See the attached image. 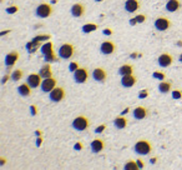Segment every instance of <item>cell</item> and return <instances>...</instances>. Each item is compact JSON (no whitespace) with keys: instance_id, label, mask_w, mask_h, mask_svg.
Here are the masks:
<instances>
[{"instance_id":"obj_1","label":"cell","mask_w":182,"mask_h":170,"mask_svg":"<svg viewBox=\"0 0 182 170\" xmlns=\"http://www.w3.org/2000/svg\"><path fill=\"white\" fill-rule=\"evenodd\" d=\"M135 153L138 155H148L152 152V144L148 140H138L136 141V144L134 145Z\"/></svg>"},{"instance_id":"obj_2","label":"cell","mask_w":182,"mask_h":170,"mask_svg":"<svg viewBox=\"0 0 182 170\" xmlns=\"http://www.w3.org/2000/svg\"><path fill=\"white\" fill-rule=\"evenodd\" d=\"M58 55H59L63 60H69V59H71L72 56L75 55V46H74L71 42H64V44L59 48Z\"/></svg>"},{"instance_id":"obj_3","label":"cell","mask_w":182,"mask_h":170,"mask_svg":"<svg viewBox=\"0 0 182 170\" xmlns=\"http://www.w3.org/2000/svg\"><path fill=\"white\" fill-rule=\"evenodd\" d=\"M71 125L76 131H85L89 129V126H90V120H89V118L85 115H79L72 120Z\"/></svg>"},{"instance_id":"obj_4","label":"cell","mask_w":182,"mask_h":170,"mask_svg":"<svg viewBox=\"0 0 182 170\" xmlns=\"http://www.w3.org/2000/svg\"><path fill=\"white\" fill-rule=\"evenodd\" d=\"M53 11H54V9H53V6H51V4L41 3V4H39V5H38V8H36L35 14H36V16H38V18L46 19V18H49V16L53 15Z\"/></svg>"},{"instance_id":"obj_5","label":"cell","mask_w":182,"mask_h":170,"mask_svg":"<svg viewBox=\"0 0 182 170\" xmlns=\"http://www.w3.org/2000/svg\"><path fill=\"white\" fill-rule=\"evenodd\" d=\"M65 96H66V93H65V89L61 86H56L49 93V99H50V101H53V103L63 101Z\"/></svg>"},{"instance_id":"obj_6","label":"cell","mask_w":182,"mask_h":170,"mask_svg":"<svg viewBox=\"0 0 182 170\" xmlns=\"http://www.w3.org/2000/svg\"><path fill=\"white\" fill-rule=\"evenodd\" d=\"M153 25H155V29L157 31H166V30H169L170 28L172 26V23H171V20L169 18L160 16V18H157L155 20Z\"/></svg>"},{"instance_id":"obj_7","label":"cell","mask_w":182,"mask_h":170,"mask_svg":"<svg viewBox=\"0 0 182 170\" xmlns=\"http://www.w3.org/2000/svg\"><path fill=\"white\" fill-rule=\"evenodd\" d=\"M116 51V44L111 40H105L100 44V53L102 55H112Z\"/></svg>"},{"instance_id":"obj_8","label":"cell","mask_w":182,"mask_h":170,"mask_svg":"<svg viewBox=\"0 0 182 170\" xmlns=\"http://www.w3.org/2000/svg\"><path fill=\"white\" fill-rule=\"evenodd\" d=\"M89 76H90V74H89V70L86 68H79L75 73H74V80L77 83V84H84L87 81Z\"/></svg>"},{"instance_id":"obj_9","label":"cell","mask_w":182,"mask_h":170,"mask_svg":"<svg viewBox=\"0 0 182 170\" xmlns=\"http://www.w3.org/2000/svg\"><path fill=\"white\" fill-rule=\"evenodd\" d=\"M56 84H58V80L54 76L46 78V79H43V83H41V85H40V89H41V91L43 93H50L53 89L56 88Z\"/></svg>"},{"instance_id":"obj_10","label":"cell","mask_w":182,"mask_h":170,"mask_svg":"<svg viewBox=\"0 0 182 170\" xmlns=\"http://www.w3.org/2000/svg\"><path fill=\"white\" fill-rule=\"evenodd\" d=\"M157 63L161 68H169L174 64V56L170 53H162L157 58Z\"/></svg>"},{"instance_id":"obj_11","label":"cell","mask_w":182,"mask_h":170,"mask_svg":"<svg viewBox=\"0 0 182 170\" xmlns=\"http://www.w3.org/2000/svg\"><path fill=\"white\" fill-rule=\"evenodd\" d=\"M26 83L30 85L32 89L35 88H39L41 83H43V78L39 73H31L30 75H27V79H26Z\"/></svg>"},{"instance_id":"obj_12","label":"cell","mask_w":182,"mask_h":170,"mask_svg":"<svg viewBox=\"0 0 182 170\" xmlns=\"http://www.w3.org/2000/svg\"><path fill=\"white\" fill-rule=\"evenodd\" d=\"M85 5L82 3H75L72 4V6L70 8V14L74 18H82L84 14H85Z\"/></svg>"},{"instance_id":"obj_13","label":"cell","mask_w":182,"mask_h":170,"mask_svg":"<svg viewBox=\"0 0 182 170\" xmlns=\"http://www.w3.org/2000/svg\"><path fill=\"white\" fill-rule=\"evenodd\" d=\"M92 79L97 83H105L107 79V72L104 68H95L92 72Z\"/></svg>"},{"instance_id":"obj_14","label":"cell","mask_w":182,"mask_h":170,"mask_svg":"<svg viewBox=\"0 0 182 170\" xmlns=\"http://www.w3.org/2000/svg\"><path fill=\"white\" fill-rule=\"evenodd\" d=\"M90 149H91V152L95 153V154L101 153L102 150L105 149V141L102 139H100V138L94 139L91 141V144H90Z\"/></svg>"},{"instance_id":"obj_15","label":"cell","mask_w":182,"mask_h":170,"mask_svg":"<svg viewBox=\"0 0 182 170\" xmlns=\"http://www.w3.org/2000/svg\"><path fill=\"white\" fill-rule=\"evenodd\" d=\"M141 8L140 0H126L125 1V10L127 13H136Z\"/></svg>"},{"instance_id":"obj_16","label":"cell","mask_w":182,"mask_h":170,"mask_svg":"<svg viewBox=\"0 0 182 170\" xmlns=\"http://www.w3.org/2000/svg\"><path fill=\"white\" fill-rule=\"evenodd\" d=\"M120 83H121V85H122L124 88H132V86L136 85L137 78L135 76L134 74H131V75H125V76L121 78V81Z\"/></svg>"},{"instance_id":"obj_17","label":"cell","mask_w":182,"mask_h":170,"mask_svg":"<svg viewBox=\"0 0 182 170\" xmlns=\"http://www.w3.org/2000/svg\"><path fill=\"white\" fill-rule=\"evenodd\" d=\"M18 59H19V53L15 51V50L10 51L9 54H6V56H5V65H6V68L9 69V68L14 67V65L16 64Z\"/></svg>"},{"instance_id":"obj_18","label":"cell","mask_w":182,"mask_h":170,"mask_svg":"<svg viewBox=\"0 0 182 170\" xmlns=\"http://www.w3.org/2000/svg\"><path fill=\"white\" fill-rule=\"evenodd\" d=\"M148 109L147 108H145V106H137V108H135L134 111H132V114H134V118L136 120H143L145 118H146L148 115Z\"/></svg>"},{"instance_id":"obj_19","label":"cell","mask_w":182,"mask_h":170,"mask_svg":"<svg viewBox=\"0 0 182 170\" xmlns=\"http://www.w3.org/2000/svg\"><path fill=\"white\" fill-rule=\"evenodd\" d=\"M182 8L181 0H169L166 3V10L169 13H176Z\"/></svg>"},{"instance_id":"obj_20","label":"cell","mask_w":182,"mask_h":170,"mask_svg":"<svg viewBox=\"0 0 182 170\" xmlns=\"http://www.w3.org/2000/svg\"><path fill=\"white\" fill-rule=\"evenodd\" d=\"M18 93H19L21 96H24V98L31 96V94H32V88H31L27 83L20 84L19 86H18Z\"/></svg>"},{"instance_id":"obj_21","label":"cell","mask_w":182,"mask_h":170,"mask_svg":"<svg viewBox=\"0 0 182 170\" xmlns=\"http://www.w3.org/2000/svg\"><path fill=\"white\" fill-rule=\"evenodd\" d=\"M39 74L41 75V78H43V79L53 76V69H51L50 63H46L45 65H43V67L40 68V70H39Z\"/></svg>"},{"instance_id":"obj_22","label":"cell","mask_w":182,"mask_h":170,"mask_svg":"<svg viewBox=\"0 0 182 170\" xmlns=\"http://www.w3.org/2000/svg\"><path fill=\"white\" fill-rule=\"evenodd\" d=\"M127 124H129V121L124 115H120L114 120V125L116 129H125L127 126Z\"/></svg>"},{"instance_id":"obj_23","label":"cell","mask_w":182,"mask_h":170,"mask_svg":"<svg viewBox=\"0 0 182 170\" xmlns=\"http://www.w3.org/2000/svg\"><path fill=\"white\" fill-rule=\"evenodd\" d=\"M158 91H160L161 94H167V93L172 91V83L162 80V81L158 84Z\"/></svg>"},{"instance_id":"obj_24","label":"cell","mask_w":182,"mask_h":170,"mask_svg":"<svg viewBox=\"0 0 182 170\" xmlns=\"http://www.w3.org/2000/svg\"><path fill=\"white\" fill-rule=\"evenodd\" d=\"M119 74L121 76H125V75H131L134 74V67L131 64H124L119 68Z\"/></svg>"},{"instance_id":"obj_25","label":"cell","mask_w":182,"mask_h":170,"mask_svg":"<svg viewBox=\"0 0 182 170\" xmlns=\"http://www.w3.org/2000/svg\"><path fill=\"white\" fill-rule=\"evenodd\" d=\"M81 30H82V33H85V34H90V33L97 30V24H95V23H87V24L82 25Z\"/></svg>"},{"instance_id":"obj_26","label":"cell","mask_w":182,"mask_h":170,"mask_svg":"<svg viewBox=\"0 0 182 170\" xmlns=\"http://www.w3.org/2000/svg\"><path fill=\"white\" fill-rule=\"evenodd\" d=\"M40 51H41V54H48V53H51V51H54V44L51 41H46L44 42L43 45H41V48H40Z\"/></svg>"},{"instance_id":"obj_27","label":"cell","mask_w":182,"mask_h":170,"mask_svg":"<svg viewBox=\"0 0 182 170\" xmlns=\"http://www.w3.org/2000/svg\"><path fill=\"white\" fill-rule=\"evenodd\" d=\"M24 76V72L21 69H16L11 73V80L13 81H20V79Z\"/></svg>"},{"instance_id":"obj_28","label":"cell","mask_w":182,"mask_h":170,"mask_svg":"<svg viewBox=\"0 0 182 170\" xmlns=\"http://www.w3.org/2000/svg\"><path fill=\"white\" fill-rule=\"evenodd\" d=\"M124 168L126 170H137V169H140L138 165H137V162H134V160H129V162H126Z\"/></svg>"},{"instance_id":"obj_29","label":"cell","mask_w":182,"mask_h":170,"mask_svg":"<svg viewBox=\"0 0 182 170\" xmlns=\"http://www.w3.org/2000/svg\"><path fill=\"white\" fill-rule=\"evenodd\" d=\"M44 59H45L46 63H53V61H55L58 58H56V54H55L54 51H51V53H48V54L44 55Z\"/></svg>"},{"instance_id":"obj_30","label":"cell","mask_w":182,"mask_h":170,"mask_svg":"<svg viewBox=\"0 0 182 170\" xmlns=\"http://www.w3.org/2000/svg\"><path fill=\"white\" fill-rule=\"evenodd\" d=\"M79 68H80V65H79V63H76V61H72V63H70V65H69L70 73H75Z\"/></svg>"},{"instance_id":"obj_31","label":"cell","mask_w":182,"mask_h":170,"mask_svg":"<svg viewBox=\"0 0 182 170\" xmlns=\"http://www.w3.org/2000/svg\"><path fill=\"white\" fill-rule=\"evenodd\" d=\"M135 19H136L137 24H142V23L146 21V15H143V14H138V15L135 16Z\"/></svg>"},{"instance_id":"obj_32","label":"cell","mask_w":182,"mask_h":170,"mask_svg":"<svg viewBox=\"0 0 182 170\" xmlns=\"http://www.w3.org/2000/svg\"><path fill=\"white\" fill-rule=\"evenodd\" d=\"M172 98L175 100H178L182 98V90H172Z\"/></svg>"},{"instance_id":"obj_33","label":"cell","mask_w":182,"mask_h":170,"mask_svg":"<svg viewBox=\"0 0 182 170\" xmlns=\"http://www.w3.org/2000/svg\"><path fill=\"white\" fill-rule=\"evenodd\" d=\"M153 78L160 79V80H165L166 75H165V73H162V72H155V73H153Z\"/></svg>"},{"instance_id":"obj_34","label":"cell","mask_w":182,"mask_h":170,"mask_svg":"<svg viewBox=\"0 0 182 170\" xmlns=\"http://www.w3.org/2000/svg\"><path fill=\"white\" fill-rule=\"evenodd\" d=\"M148 96V90L147 89H143V90H141L138 93V99H145Z\"/></svg>"},{"instance_id":"obj_35","label":"cell","mask_w":182,"mask_h":170,"mask_svg":"<svg viewBox=\"0 0 182 170\" xmlns=\"http://www.w3.org/2000/svg\"><path fill=\"white\" fill-rule=\"evenodd\" d=\"M18 10H19V8H18V6L6 8V13H8V14H15V13H18Z\"/></svg>"},{"instance_id":"obj_36","label":"cell","mask_w":182,"mask_h":170,"mask_svg":"<svg viewBox=\"0 0 182 170\" xmlns=\"http://www.w3.org/2000/svg\"><path fill=\"white\" fill-rule=\"evenodd\" d=\"M105 129H106V125H105V124H101L100 126H97L96 129H95V133H96V134H101Z\"/></svg>"},{"instance_id":"obj_37","label":"cell","mask_w":182,"mask_h":170,"mask_svg":"<svg viewBox=\"0 0 182 170\" xmlns=\"http://www.w3.org/2000/svg\"><path fill=\"white\" fill-rule=\"evenodd\" d=\"M30 113H31L32 116H35L36 114H38V109H36L35 105H31V106H30Z\"/></svg>"},{"instance_id":"obj_38","label":"cell","mask_w":182,"mask_h":170,"mask_svg":"<svg viewBox=\"0 0 182 170\" xmlns=\"http://www.w3.org/2000/svg\"><path fill=\"white\" fill-rule=\"evenodd\" d=\"M49 38H50L49 35H44V36H36L34 40H35V41H41V40H48Z\"/></svg>"},{"instance_id":"obj_39","label":"cell","mask_w":182,"mask_h":170,"mask_svg":"<svg viewBox=\"0 0 182 170\" xmlns=\"http://www.w3.org/2000/svg\"><path fill=\"white\" fill-rule=\"evenodd\" d=\"M102 34H104V35H112V29H110V28H106V29L102 30Z\"/></svg>"},{"instance_id":"obj_40","label":"cell","mask_w":182,"mask_h":170,"mask_svg":"<svg viewBox=\"0 0 182 170\" xmlns=\"http://www.w3.org/2000/svg\"><path fill=\"white\" fill-rule=\"evenodd\" d=\"M136 162H137V165H138V168H140V169H143V168H145L143 160H141V159H137V160H136Z\"/></svg>"},{"instance_id":"obj_41","label":"cell","mask_w":182,"mask_h":170,"mask_svg":"<svg viewBox=\"0 0 182 170\" xmlns=\"http://www.w3.org/2000/svg\"><path fill=\"white\" fill-rule=\"evenodd\" d=\"M82 149H84L82 143H80V141H79V143L75 144V150H82Z\"/></svg>"},{"instance_id":"obj_42","label":"cell","mask_w":182,"mask_h":170,"mask_svg":"<svg viewBox=\"0 0 182 170\" xmlns=\"http://www.w3.org/2000/svg\"><path fill=\"white\" fill-rule=\"evenodd\" d=\"M10 78H11V74H6V75H5V76H4V78H3V80H1V83H3V84H5V83H6V81H8V80H9V79H10Z\"/></svg>"},{"instance_id":"obj_43","label":"cell","mask_w":182,"mask_h":170,"mask_svg":"<svg viewBox=\"0 0 182 170\" xmlns=\"http://www.w3.org/2000/svg\"><path fill=\"white\" fill-rule=\"evenodd\" d=\"M130 24H131L132 26H134V25H136V24H137L136 19H135V18H134V19H130Z\"/></svg>"},{"instance_id":"obj_44","label":"cell","mask_w":182,"mask_h":170,"mask_svg":"<svg viewBox=\"0 0 182 170\" xmlns=\"http://www.w3.org/2000/svg\"><path fill=\"white\" fill-rule=\"evenodd\" d=\"M129 111H130V108H126V109H125L122 113H121V115H125V114H127Z\"/></svg>"},{"instance_id":"obj_45","label":"cell","mask_w":182,"mask_h":170,"mask_svg":"<svg viewBox=\"0 0 182 170\" xmlns=\"http://www.w3.org/2000/svg\"><path fill=\"white\" fill-rule=\"evenodd\" d=\"M10 31H11V30H5V31H1V33H0V35L4 36V35H6L8 33H10Z\"/></svg>"},{"instance_id":"obj_46","label":"cell","mask_w":182,"mask_h":170,"mask_svg":"<svg viewBox=\"0 0 182 170\" xmlns=\"http://www.w3.org/2000/svg\"><path fill=\"white\" fill-rule=\"evenodd\" d=\"M41 143H43V139H38V140H36V145H38V146H40L41 145Z\"/></svg>"},{"instance_id":"obj_47","label":"cell","mask_w":182,"mask_h":170,"mask_svg":"<svg viewBox=\"0 0 182 170\" xmlns=\"http://www.w3.org/2000/svg\"><path fill=\"white\" fill-rule=\"evenodd\" d=\"M150 162H151V164H156L157 163V158H151Z\"/></svg>"},{"instance_id":"obj_48","label":"cell","mask_w":182,"mask_h":170,"mask_svg":"<svg viewBox=\"0 0 182 170\" xmlns=\"http://www.w3.org/2000/svg\"><path fill=\"white\" fill-rule=\"evenodd\" d=\"M178 60H180V63H182V53L180 54V58H178Z\"/></svg>"},{"instance_id":"obj_49","label":"cell","mask_w":182,"mask_h":170,"mask_svg":"<svg viewBox=\"0 0 182 170\" xmlns=\"http://www.w3.org/2000/svg\"><path fill=\"white\" fill-rule=\"evenodd\" d=\"M41 134H43V133H41V131H39V130L36 131V135H38V136H39V135H41Z\"/></svg>"},{"instance_id":"obj_50","label":"cell","mask_w":182,"mask_h":170,"mask_svg":"<svg viewBox=\"0 0 182 170\" xmlns=\"http://www.w3.org/2000/svg\"><path fill=\"white\" fill-rule=\"evenodd\" d=\"M177 45H178V46H182V41H177Z\"/></svg>"},{"instance_id":"obj_51","label":"cell","mask_w":182,"mask_h":170,"mask_svg":"<svg viewBox=\"0 0 182 170\" xmlns=\"http://www.w3.org/2000/svg\"><path fill=\"white\" fill-rule=\"evenodd\" d=\"M96 3H100V1H104V0H95Z\"/></svg>"}]
</instances>
